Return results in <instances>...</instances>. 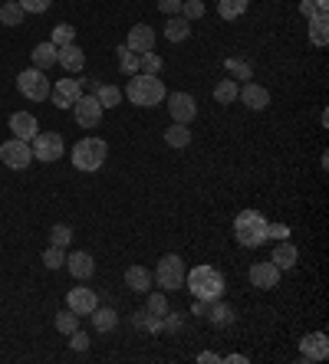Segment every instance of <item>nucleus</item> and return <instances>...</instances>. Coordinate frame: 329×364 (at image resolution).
<instances>
[{
    "label": "nucleus",
    "instance_id": "f257e3e1",
    "mask_svg": "<svg viewBox=\"0 0 329 364\" xmlns=\"http://www.w3.org/2000/svg\"><path fill=\"white\" fill-rule=\"evenodd\" d=\"M184 286L191 289V296L198 299V302H214V299L224 296V276L208 263H201L191 272H184Z\"/></svg>",
    "mask_w": 329,
    "mask_h": 364
},
{
    "label": "nucleus",
    "instance_id": "f03ea898",
    "mask_svg": "<svg viewBox=\"0 0 329 364\" xmlns=\"http://www.w3.org/2000/svg\"><path fill=\"white\" fill-rule=\"evenodd\" d=\"M164 82L158 76H145V73H135V76L129 79V85H125V99L132 102V105H139V109H148V105H158V102H164Z\"/></svg>",
    "mask_w": 329,
    "mask_h": 364
},
{
    "label": "nucleus",
    "instance_id": "7ed1b4c3",
    "mask_svg": "<svg viewBox=\"0 0 329 364\" xmlns=\"http://www.w3.org/2000/svg\"><path fill=\"white\" fill-rule=\"evenodd\" d=\"M234 237H237V243L247 246V250L267 243V217L260 210H241L234 220Z\"/></svg>",
    "mask_w": 329,
    "mask_h": 364
},
{
    "label": "nucleus",
    "instance_id": "20e7f679",
    "mask_svg": "<svg viewBox=\"0 0 329 364\" xmlns=\"http://www.w3.org/2000/svg\"><path fill=\"white\" fill-rule=\"evenodd\" d=\"M105 158H109V144L103 141V138H83V141L73 144V164H76L79 171H99L105 164Z\"/></svg>",
    "mask_w": 329,
    "mask_h": 364
},
{
    "label": "nucleus",
    "instance_id": "39448f33",
    "mask_svg": "<svg viewBox=\"0 0 329 364\" xmlns=\"http://www.w3.org/2000/svg\"><path fill=\"white\" fill-rule=\"evenodd\" d=\"M152 279L158 282V286L164 289V292H178V289L184 286V259L178 253H168L158 259L155 266V276Z\"/></svg>",
    "mask_w": 329,
    "mask_h": 364
},
{
    "label": "nucleus",
    "instance_id": "423d86ee",
    "mask_svg": "<svg viewBox=\"0 0 329 364\" xmlns=\"http://www.w3.org/2000/svg\"><path fill=\"white\" fill-rule=\"evenodd\" d=\"M17 89H20V95H24V99H30V102H46L50 99V79H46V73L43 69H24V73H20L17 76Z\"/></svg>",
    "mask_w": 329,
    "mask_h": 364
},
{
    "label": "nucleus",
    "instance_id": "0eeeda50",
    "mask_svg": "<svg viewBox=\"0 0 329 364\" xmlns=\"http://www.w3.org/2000/svg\"><path fill=\"white\" fill-rule=\"evenodd\" d=\"M30 148H33V161L53 164V161H60V158H63L66 141H63L60 132H36V138L30 141Z\"/></svg>",
    "mask_w": 329,
    "mask_h": 364
},
{
    "label": "nucleus",
    "instance_id": "6e6552de",
    "mask_svg": "<svg viewBox=\"0 0 329 364\" xmlns=\"http://www.w3.org/2000/svg\"><path fill=\"white\" fill-rule=\"evenodd\" d=\"M0 161L7 164L10 171H26L33 164V148H30V141L10 138V141L0 144Z\"/></svg>",
    "mask_w": 329,
    "mask_h": 364
},
{
    "label": "nucleus",
    "instance_id": "1a4fd4ad",
    "mask_svg": "<svg viewBox=\"0 0 329 364\" xmlns=\"http://www.w3.org/2000/svg\"><path fill=\"white\" fill-rule=\"evenodd\" d=\"M105 109L99 105V99L95 95H79L76 102H73V119H76L79 128H99V122H103Z\"/></svg>",
    "mask_w": 329,
    "mask_h": 364
},
{
    "label": "nucleus",
    "instance_id": "9d476101",
    "mask_svg": "<svg viewBox=\"0 0 329 364\" xmlns=\"http://www.w3.org/2000/svg\"><path fill=\"white\" fill-rule=\"evenodd\" d=\"M164 102H168L172 122H178V125H188V122L198 115V102H194V95H188V92H172V95H164Z\"/></svg>",
    "mask_w": 329,
    "mask_h": 364
},
{
    "label": "nucleus",
    "instance_id": "9b49d317",
    "mask_svg": "<svg viewBox=\"0 0 329 364\" xmlns=\"http://www.w3.org/2000/svg\"><path fill=\"white\" fill-rule=\"evenodd\" d=\"M79 95H83V82L73 79V76L60 79V82L50 89V102L56 105V109H73V102H76Z\"/></svg>",
    "mask_w": 329,
    "mask_h": 364
},
{
    "label": "nucleus",
    "instance_id": "f8f14e48",
    "mask_svg": "<svg viewBox=\"0 0 329 364\" xmlns=\"http://www.w3.org/2000/svg\"><path fill=\"white\" fill-rule=\"evenodd\" d=\"M125 46H129L132 53H148V50H155V30L148 23H135L129 30V36H125Z\"/></svg>",
    "mask_w": 329,
    "mask_h": 364
},
{
    "label": "nucleus",
    "instance_id": "ddd939ff",
    "mask_svg": "<svg viewBox=\"0 0 329 364\" xmlns=\"http://www.w3.org/2000/svg\"><path fill=\"white\" fill-rule=\"evenodd\" d=\"M237 99H241L247 109H254V112H263L270 105V92L263 89V85H257V82H244L241 92H237Z\"/></svg>",
    "mask_w": 329,
    "mask_h": 364
},
{
    "label": "nucleus",
    "instance_id": "4468645a",
    "mask_svg": "<svg viewBox=\"0 0 329 364\" xmlns=\"http://www.w3.org/2000/svg\"><path fill=\"white\" fill-rule=\"evenodd\" d=\"M247 276H251L254 289H277V282H280V269L273 263H254Z\"/></svg>",
    "mask_w": 329,
    "mask_h": 364
},
{
    "label": "nucleus",
    "instance_id": "2eb2a0df",
    "mask_svg": "<svg viewBox=\"0 0 329 364\" xmlns=\"http://www.w3.org/2000/svg\"><path fill=\"white\" fill-rule=\"evenodd\" d=\"M10 132H14V138H20V141H33L40 125H36V119L30 112H14V115H10Z\"/></svg>",
    "mask_w": 329,
    "mask_h": 364
},
{
    "label": "nucleus",
    "instance_id": "dca6fc26",
    "mask_svg": "<svg viewBox=\"0 0 329 364\" xmlns=\"http://www.w3.org/2000/svg\"><path fill=\"white\" fill-rule=\"evenodd\" d=\"M300 348H303V361H326V358H329V338L323 335V331L306 335Z\"/></svg>",
    "mask_w": 329,
    "mask_h": 364
},
{
    "label": "nucleus",
    "instance_id": "f3484780",
    "mask_svg": "<svg viewBox=\"0 0 329 364\" xmlns=\"http://www.w3.org/2000/svg\"><path fill=\"white\" fill-rule=\"evenodd\" d=\"M99 305V299H95L93 289H70V296H66V309H73L76 315H89Z\"/></svg>",
    "mask_w": 329,
    "mask_h": 364
},
{
    "label": "nucleus",
    "instance_id": "a211bd4d",
    "mask_svg": "<svg viewBox=\"0 0 329 364\" xmlns=\"http://www.w3.org/2000/svg\"><path fill=\"white\" fill-rule=\"evenodd\" d=\"M296 259H300V250H296L290 240H280L277 246H273V256H270V263L277 266L280 272H286V269H293L296 266Z\"/></svg>",
    "mask_w": 329,
    "mask_h": 364
},
{
    "label": "nucleus",
    "instance_id": "6ab92c4d",
    "mask_svg": "<svg viewBox=\"0 0 329 364\" xmlns=\"http://www.w3.org/2000/svg\"><path fill=\"white\" fill-rule=\"evenodd\" d=\"M56 66H63L66 73H83V66H86V53L79 50L76 43H70V46H60V56H56Z\"/></svg>",
    "mask_w": 329,
    "mask_h": 364
},
{
    "label": "nucleus",
    "instance_id": "aec40b11",
    "mask_svg": "<svg viewBox=\"0 0 329 364\" xmlns=\"http://www.w3.org/2000/svg\"><path fill=\"white\" fill-rule=\"evenodd\" d=\"M66 269H70L76 279H89L95 272V259L86 253V250H76V253L66 256Z\"/></svg>",
    "mask_w": 329,
    "mask_h": 364
},
{
    "label": "nucleus",
    "instance_id": "412c9836",
    "mask_svg": "<svg viewBox=\"0 0 329 364\" xmlns=\"http://www.w3.org/2000/svg\"><path fill=\"white\" fill-rule=\"evenodd\" d=\"M125 286H129L132 292H139V296H148V292H152V272H148L145 266H129V269H125Z\"/></svg>",
    "mask_w": 329,
    "mask_h": 364
},
{
    "label": "nucleus",
    "instance_id": "4be33fe9",
    "mask_svg": "<svg viewBox=\"0 0 329 364\" xmlns=\"http://www.w3.org/2000/svg\"><path fill=\"white\" fill-rule=\"evenodd\" d=\"M56 56H60V46H53L50 40L46 43H36L33 46V53H30V60H33V69H50V66H56Z\"/></svg>",
    "mask_w": 329,
    "mask_h": 364
},
{
    "label": "nucleus",
    "instance_id": "5701e85b",
    "mask_svg": "<svg viewBox=\"0 0 329 364\" xmlns=\"http://www.w3.org/2000/svg\"><path fill=\"white\" fill-rule=\"evenodd\" d=\"M204 315H208L214 325H231V322H234V309H231L227 302H221V299L204 302Z\"/></svg>",
    "mask_w": 329,
    "mask_h": 364
},
{
    "label": "nucleus",
    "instance_id": "b1692460",
    "mask_svg": "<svg viewBox=\"0 0 329 364\" xmlns=\"http://www.w3.org/2000/svg\"><path fill=\"white\" fill-rule=\"evenodd\" d=\"M164 36L172 43H184L191 36V20H184L182 14L178 17H168V23H164Z\"/></svg>",
    "mask_w": 329,
    "mask_h": 364
},
{
    "label": "nucleus",
    "instance_id": "393cba45",
    "mask_svg": "<svg viewBox=\"0 0 329 364\" xmlns=\"http://www.w3.org/2000/svg\"><path fill=\"white\" fill-rule=\"evenodd\" d=\"M164 144H168V148H188L191 144V128L172 122V125L164 128Z\"/></svg>",
    "mask_w": 329,
    "mask_h": 364
},
{
    "label": "nucleus",
    "instance_id": "a878e982",
    "mask_svg": "<svg viewBox=\"0 0 329 364\" xmlns=\"http://www.w3.org/2000/svg\"><path fill=\"white\" fill-rule=\"evenodd\" d=\"M89 315H93L95 331H115V325H119V312H115V309H99V305H95Z\"/></svg>",
    "mask_w": 329,
    "mask_h": 364
},
{
    "label": "nucleus",
    "instance_id": "bb28decb",
    "mask_svg": "<svg viewBox=\"0 0 329 364\" xmlns=\"http://www.w3.org/2000/svg\"><path fill=\"white\" fill-rule=\"evenodd\" d=\"M247 7H251V0H217V14H221V20H237L247 14Z\"/></svg>",
    "mask_w": 329,
    "mask_h": 364
},
{
    "label": "nucleus",
    "instance_id": "cd10ccee",
    "mask_svg": "<svg viewBox=\"0 0 329 364\" xmlns=\"http://www.w3.org/2000/svg\"><path fill=\"white\" fill-rule=\"evenodd\" d=\"M237 92H241V85H237L234 79H221V82L214 85L217 105H234V102H237Z\"/></svg>",
    "mask_w": 329,
    "mask_h": 364
},
{
    "label": "nucleus",
    "instance_id": "c85d7f7f",
    "mask_svg": "<svg viewBox=\"0 0 329 364\" xmlns=\"http://www.w3.org/2000/svg\"><path fill=\"white\" fill-rule=\"evenodd\" d=\"M24 7H20L17 0H4V7H0V23L4 26H20L24 23Z\"/></svg>",
    "mask_w": 329,
    "mask_h": 364
},
{
    "label": "nucleus",
    "instance_id": "c756f323",
    "mask_svg": "<svg viewBox=\"0 0 329 364\" xmlns=\"http://www.w3.org/2000/svg\"><path fill=\"white\" fill-rule=\"evenodd\" d=\"M95 99H99L103 109H115V105H122V89L119 85H99V89H95Z\"/></svg>",
    "mask_w": 329,
    "mask_h": 364
},
{
    "label": "nucleus",
    "instance_id": "7c9ffc66",
    "mask_svg": "<svg viewBox=\"0 0 329 364\" xmlns=\"http://www.w3.org/2000/svg\"><path fill=\"white\" fill-rule=\"evenodd\" d=\"M115 53H119V69L122 73H125V76H135V73H139V53H132L125 43H122Z\"/></svg>",
    "mask_w": 329,
    "mask_h": 364
},
{
    "label": "nucleus",
    "instance_id": "2f4dec72",
    "mask_svg": "<svg viewBox=\"0 0 329 364\" xmlns=\"http://www.w3.org/2000/svg\"><path fill=\"white\" fill-rule=\"evenodd\" d=\"M310 40H313V46H326L329 43V33H326V17H310Z\"/></svg>",
    "mask_w": 329,
    "mask_h": 364
},
{
    "label": "nucleus",
    "instance_id": "473e14b6",
    "mask_svg": "<svg viewBox=\"0 0 329 364\" xmlns=\"http://www.w3.org/2000/svg\"><path fill=\"white\" fill-rule=\"evenodd\" d=\"M145 312L155 315V318H164V315H168V299H164V292H148Z\"/></svg>",
    "mask_w": 329,
    "mask_h": 364
},
{
    "label": "nucleus",
    "instance_id": "72a5a7b5",
    "mask_svg": "<svg viewBox=\"0 0 329 364\" xmlns=\"http://www.w3.org/2000/svg\"><path fill=\"white\" fill-rule=\"evenodd\" d=\"M158 69H162V56H158L155 50H148L139 56V73H145V76H158Z\"/></svg>",
    "mask_w": 329,
    "mask_h": 364
},
{
    "label": "nucleus",
    "instance_id": "f704fd0d",
    "mask_svg": "<svg viewBox=\"0 0 329 364\" xmlns=\"http://www.w3.org/2000/svg\"><path fill=\"white\" fill-rule=\"evenodd\" d=\"M73 243V227H66V223H56V227H50V246H66Z\"/></svg>",
    "mask_w": 329,
    "mask_h": 364
},
{
    "label": "nucleus",
    "instance_id": "c9c22d12",
    "mask_svg": "<svg viewBox=\"0 0 329 364\" xmlns=\"http://www.w3.org/2000/svg\"><path fill=\"white\" fill-rule=\"evenodd\" d=\"M56 328H60L63 335H73V331L79 328V315L73 312V309H63V312L56 315Z\"/></svg>",
    "mask_w": 329,
    "mask_h": 364
},
{
    "label": "nucleus",
    "instance_id": "e433bc0d",
    "mask_svg": "<svg viewBox=\"0 0 329 364\" xmlns=\"http://www.w3.org/2000/svg\"><path fill=\"white\" fill-rule=\"evenodd\" d=\"M53 46H70V43H76V26L70 23H60L56 30H53Z\"/></svg>",
    "mask_w": 329,
    "mask_h": 364
},
{
    "label": "nucleus",
    "instance_id": "4c0bfd02",
    "mask_svg": "<svg viewBox=\"0 0 329 364\" xmlns=\"http://www.w3.org/2000/svg\"><path fill=\"white\" fill-rule=\"evenodd\" d=\"M224 66H227V73H231V76H234V79H244V82L254 76V69H251V63H247V60H227Z\"/></svg>",
    "mask_w": 329,
    "mask_h": 364
},
{
    "label": "nucleus",
    "instance_id": "58836bf2",
    "mask_svg": "<svg viewBox=\"0 0 329 364\" xmlns=\"http://www.w3.org/2000/svg\"><path fill=\"white\" fill-rule=\"evenodd\" d=\"M182 17L191 20V23H194V20H201V17H204V0H184V4H182Z\"/></svg>",
    "mask_w": 329,
    "mask_h": 364
},
{
    "label": "nucleus",
    "instance_id": "ea45409f",
    "mask_svg": "<svg viewBox=\"0 0 329 364\" xmlns=\"http://www.w3.org/2000/svg\"><path fill=\"white\" fill-rule=\"evenodd\" d=\"M43 263L46 269H60V266H66V253H63V246H50L43 253Z\"/></svg>",
    "mask_w": 329,
    "mask_h": 364
},
{
    "label": "nucleus",
    "instance_id": "a19ab883",
    "mask_svg": "<svg viewBox=\"0 0 329 364\" xmlns=\"http://www.w3.org/2000/svg\"><path fill=\"white\" fill-rule=\"evenodd\" d=\"M17 4L24 7V14H46L53 0H17Z\"/></svg>",
    "mask_w": 329,
    "mask_h": 364
},
{
    "label": "nucleus",
    "instance_id": "79ce46f5",
    "mask_svg": "<svg viewBox=\"0 0 329 364\" xmlns=\"http://www.w3.org/2000/svg\"><path fill=\"white\" fill-rule=\"evenodd\" d=\"M286 237H290V227H286V223H270L267 220V240H277L280 243V240H286Z\"/></svg>",
    "mask_w": 329,
    "mask_h": 364
},
{
    "label": "nucleus",
    "instance_id": "37998d69",
    "mask_svg": "<svg viewBox=\"0 0 329 364\" xmlns=\"http://www.w3.org/2000/svg\"><path fill=\"white\" fill-rule=\"evenodd\" d=\"M158 4V10H162V14H168V17H178V14H182V4L184 0H155Z\"/></svg>",
    "mask_w": 329,
    "mask_h": 364
},
{
    "label": "nucleus",
    "instance_id": "c03bdc74",
    "mask_svg": "<svg viewBox=\"0 0 329 364\" xmlns=\"http://www.w3.org/2000/svg\"><path fill=\"white\" fill-rule=\"evenodd\" d=\"M70 345L73 348H76V351H86V348H89V335H86V331H73V335H70Z\"/></svg>",
    "mask_w": 329,
    "mask_h": 364
},
{
    "label": "nucleus",
    "instance_id": "a18cd8bd",
    "mask_svg": "<svg viewBox=\"0 0 329 364\" xmlns=\"http://www.w3.org/2000/svg\"><path fill=\"white\" fill-rule=\"evenodd\" d=\"M300 10H303V17H316V7H313V0H303V4H300ZM320 17H326V14H320Z\"/></svg>",
    "mask_w": 329,
    "mask_h": 364
},
{
    "label": "nucleus",
    "instance_id": "49530a36",
    "mask_svg": "<svg viewBox=\"0 0 329 364\" xmlns=\"http://www.w3.org/2000/svg\"><path fill=\"white\" fill-rule=\"evenodd\" d=\"M198 361H201V364H204V361H208V364H217V361H221V355H214V351H204V355H198Z\"/></svg>",
    "mask_w": 329,
    "mask_h": 364
}]
</instances>
